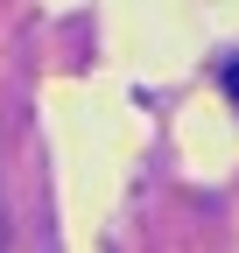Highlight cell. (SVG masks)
<instances>
[{"label":"cell","instance_id":"cell-1","mask_svg":"<svg viewBox=\"0 0 239 253\" xmlns=\"http://www.w3.org/2000/svg\"><path fill=\"white\" fill-rule=\"evenodd\" d=\"M225 91H232V106H239V63H225Z\"/></svg>","mask_w":239,"mask_h":253}]
</instances>
